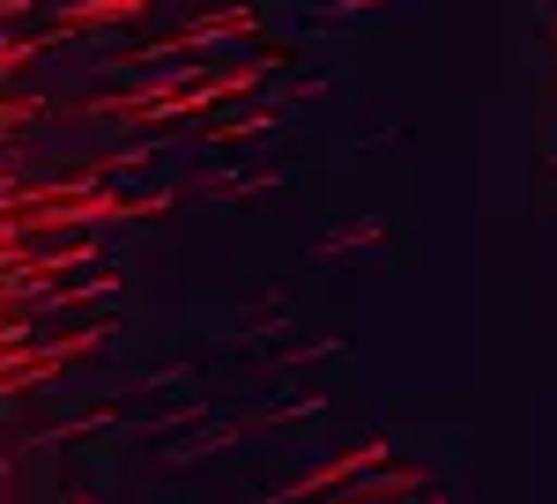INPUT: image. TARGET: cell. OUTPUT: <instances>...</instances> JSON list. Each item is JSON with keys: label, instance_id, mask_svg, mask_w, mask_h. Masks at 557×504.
I'll use <instances>...</instances> for the list:
<instances>
[{"label": "cell", "instance_id": "obj_1", "mask_svg": "<svg viewBox=\"0 0 557 504\" xmlns=\"http://www.w3.org/2000/svg\"><path fill=\"white\" fill-rule=\"evenodd\" d=\"M89 267H104V245L97 238H67V245H30V238H15L8 245V297H30L45 282H60V275H89Z\"/></svg>", "mask_w": 557, "mask_h": 504}, {"label": "cell", "instance_id": "obj_2", "mask_svg": "<svg viewBox=\"0 0 557 504\" xmlns=\"http://www.w3.org/2000/svg\"><path fill=\"white\" fill-rule=\"evenodd\" d=\"M104 341H112V312L97 304L83 335H60L52 349H38V356H15V349H8V378H0V386H8V401H15V393H38V386H45L52 371H67V364H83V356H97Z\"/></svg>", "mask_w": 557, "mask_h": 504}, {"label": "cell", "instance_id": "obj_3", "mask_svg": "<svg viewBox=\"0 0 557 504\" xmlns=\"http://www.w3.org/2000/svg\"><path fill=\"white\" fill-rule=\"evenodd\" d=\"M386 461V438H364V445H349L343 461H327V467H312V475H298L283 497H268V504H312V497H327V490H343L349 475H364V467H380Z\"/></svg>", "mask_w": 557, "mask_h": 504}, {"label": "cell", "instance_id": "obj_4", "mask_svg": "<svg viewBox=\"0 0 557 504\" xmlns=\"http://www.w3.org/2000/svg\"><path fill=\"white\" fill-rule=\"evenodd\" d=\"M417 504H446V497H417Z\"/></svg>", "mask_w": 557, "mask_h": 504}]
</instances>
